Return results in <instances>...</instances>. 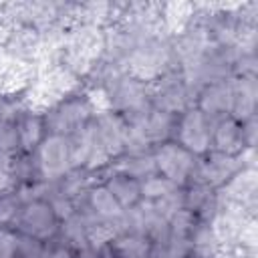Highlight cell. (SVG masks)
I'll return each mask as SVG.
<instances>
[{
    "label": "cell",
    "mask_w": 258,
    "mask_h": 258,
    "mask_svg": "<svg viewBox=\"0 0 258 258\" xmlns=\"http://www.w3.org/2000/svg\"><path fill=\"white\" fill-rule=\"evenodd\" d=\"M105 185L123 210L135 208L141 202V181L129 173H123L117 169L105 179Z\"/></svg>",
    "instance_id": "8992f818"
},
{
    "label": "cell",
    "mask_w": 258,
    "mask_h": 258,
    "mask_svg": "<svg viewBox=\"0 0 258 258\" xmlns=\"http://www.w3.org/2000/svg\"><path fill=\"white\" fill-rule=\"evenodd\" d=\"M212 145L216 147L218 153L240 155L246 147L242 121H238L230 115H224V119H220L212 127Z\"/></svg>",
    "instance_id": "5b68a950"
},
{
    "label": "cell",
    "mask_w": 258,
    "mask_h": 258,
    "mask_svg": "<svg viewBox=\"0 0 258 258\" xmlns=\"http://www.w3.org/2000/svg\"><path fill=\"white\" fill-rule=\"evenodd\" d=\"M0 258H2V254H0Z\"/></svg>",
    "instance_id": "ba28073f"
},
{
    "label": "cell",
    "mask_w": 258,
    "mask_h": 258,
    "mask_svg": "<svg viewBox=\"0 0 258 258\" xmlns=\"http://www.w3.org/2000/svg\"><path fill=\"white\" fill-rule=\"evenodd\" d=\"M18 234L30 236L34 240H52L60 230V220L48 198H30L22 202L14 222L10 224Z\"/></svg>",
    "instance_id": "6da1fadb"
},
{
    "label": "cell",
    "mask_w": 258,
    "mask_h": 258,
    "mask_svg": "<svg viewBox=\"0 0 258 258\" xmlns=\"http://www.w3.org/2000/svg\"><path fill=\"white\" fill-rule=\"evenodd\" d=\"M155 169L161 177L169 179L175 185H183L194 177L198 161L194 159V153H189L185 147H181L177 141H165L157 151L153 153Z\"/></svg>",
    "instance_id": "7a4b0ae2"
},
{
    "label": "cell",
    "mask_w": 258,
    "mask_h": 258,
    "mask_svg": "<svg viewBox=\"0 0 258 258\" xmlns=\"http://www.w3.org/2000/svg\"><path fill=\"white\" fill-rule=\"evenodd\" d=\"M36 157L40 165V173L44 177L60 179L73 167L71 157V139L64 135H50L46 133L40 145L36 147Z\"/></svg>",
    "instance_id": "3957f363"
},
{
    "label": "cell",
    "mask_w": 258,
    "mask_h": 258,
    "mask_svg": "<svg viewBox=\"0 0 258 258\" xmlns=\"http://www.w3.org/2000/svg\"><path fill=\"white\" fill-rule=\"evenodd\" d=\"M85 196H87V208L97 218H101L105 222H117L119 218H123L125 210L119 206V202L113 198V194L107 189L105 183L91 185Z\"/></svg>",
    "instance_id": "52a82bcc"
},
{
    "label": "cell",
    "mask_w": 258,
    "mask_h": 258,
    "mask_svg": "<svg viewBox=\"0 0 258 258\" xmlns=\"http://www.w3.org/2000/svg\"><path fill=\"white\" fill-rule=\"evenodd\" d=\"M175 137L181 147L189 153H206L212 145V123L210 117L200 109H189L177 119Z\"/></svg>",
    "instance_id": "277c9868"
}]
</instances>
